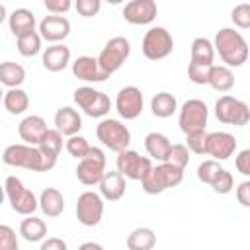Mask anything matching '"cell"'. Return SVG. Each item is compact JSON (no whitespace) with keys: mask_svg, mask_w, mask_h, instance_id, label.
I'll return each mask as SVG.
<instances>
[{"mask_svg":"<svg viewBox=\"0 0 250 250\" xmlns=\"http://www.w3.org/2000/svg\"><path fill=\"white\" fill-rule=\"evenodd\" d=\"M2 162L14 168H25L31 172H49L55 168L57 160L43 154L39 146H31L25 143H14L8 145L2 152Z\"/></svg>","mask_w":250,"mask_h":250,"instance_id":"6da1fadb","label":"cell"},{"mask_svg":"<svg viewBox=\"0 0 250 250\" xmlns=\"http://www.w3.org/2000/svg\"><path fill=\"white\" fill-rule=\"evenodd\" d=\"M213 49H215V53H219L221 61L229 68L242 66L248 61V43H246L244 35L240 31H236L234 27H221L215 33Z\"/></svg>","mask_w":250,"mask_h":250,"instance_id":"7a4b0ae2","label":"cell"},{"mask_svg":"<svg viewBox=\"0 0 250 250\" xmlns=\"http://www.w3.org/2000/svg\"><path fill=\"white\" fill-rule=\"evenodd\" d=\"M184 180V170L176 168L168 162H158L148 170V174L141 180L143 191L148 195H158L170 188H176Z\"/></svg>","mask_w":250,"mask_h":250,"instance_id":"3957f363","label":"cell"},{"mask_svg":"<svg viewBox=\"0 0 250 250\" xmlns=\"http://www.w3.org/2000/svg\"><path fill=\"white\" fill-rule=\"evenodd\" d=\"M129 55H131V43H129V39L117 35V37H111L104 45V49L100 51V55L96 59H98L100 70L109 78L113 72H117L123 66V62L129 59Z\"/></svg>","mask_w":250,"mask_h":250,"instance_id":"277c9868","label":"cell"},{"mask_svg":"<svg viewBox=\"0 0 250 250\" xmlns=\"http://www.w3.org/2000/svg\"><path fill=\"white\" fill-rule=\"evenodd\" d=\"M96 137L105 148H109L113 152H121L125 148H129V143H131L129 127L125 123H121L119 119H111V117H104L98 123Z\"/></svg>","mask_w":250,"mask_h":250,"instance_id":"5b68a950","label":"cell"},{"mask_svg":"<svg viewBox=\"0 0 250 250\" xmlns=\"http://www.w3.org/2000/svg\"><path fill=\"white\" fill-rule=\"evenodd\" d=\"M4 193L6 199L10 201V207L23 217H29L35 213V209L39 207V201L35 197V193L31 189H27L23 186V182L16 176H8L4 182Z\"/></svg>","mask_w":250,"mask_h":250,"instance_id":"8992f818","label":"cell"},{"mask_svg":"<svg viewBox=\"0 0 250 250\" xmlns=\"http://www.w3.org/2000/svg\"><path fill=\"white\" fill-rule=\"evenodd\" d=\"M74 104L88 115V117H105L111 109V100L102 90H96L92 86H80L72 94Z\"/></svg>","mask_w":250,"mask_h":250,"instance_id":"52a82bcc","label":"cell"},{"mask_svg":"<svg viewBox=\"0 0 250 250\" xmlns=\"http://www.w3.org/2000/svg\"><path fill=\"white\" fill-rule=\"evenodd\" d=\"M207 119H209L207 104H205L203 100L191 98V100L184 102V105L180 107L178 125H180V129H182L184 135H191V133L205 131Z\"/></svg>","mask_w":250,"mask_h":250,"instance_id":"ba28073f","label":"cell"},{"mask_svg":"<svg viewBox=\"0 0 250 250\" xmlns=\"http://www.w3.org/2000/svg\"><path fill=\"white\" fill-rule=\"evenodd\" d=\"M105 164H107V158L104 150L98 146H90L88 154L82 160H78V166H76L78 182L84 186H98L105 174Z\"/></svg>","mask_w":250,"mask_h":250,"instance_id":"9c48e42d","label":"cell"},{"mask_svg":"<svg viewBox=\"0 0 250 250\" xmlns=\"http://www.w3.org/2000/svg\"><path fill=\"white\" fill-rule=\"evenodd\" d=\"M141 49H143V55L148 59V61H160V59H166L172 49H174V39H172V33L162 27V25H156V27H150L145 37H143V43H141Z\"/></svg>","mask_w":250,"mask_h":250,"instance_id":"30bf717a","label":"cell"},{"mask_svg":"<svg viewBox=\"0 0 250 250\" xmlns=\"http://www.w3.org/2000/svg\"><path fill=\"white\" fill-rule=\"evenodd\" d=\"M215 115L221 123L242 127L250 121V107L246 102L225 94L215 102Z\"/></svg>","mask_w":250,"mask_h":250,"instance_id":"8fae6325","label":"cell"},{"mask_svg":"<svg viewBox=\"0 0 250 250\" xmlns=\"http://www.w3.org/2000/svg\"><path fill=\"white\" fill-rule=\"evenodd\" d=\"M115 166H117V172H119L125 180L141 182V180L148 174V170L152 168V160H150L148 156H141L137 150L125 148V150L117 152Z\"/></svg>","mask_w":250,"mask_h":250,"instance_id":"7c38bea8","label":"cell"},{"mask_svg":"<svg viewBox=\"0 0 250 250\" xmlns=\"http://www.w3.org/2000/svg\"><path fill=\"white\" fill-rule=\"evenodd\" d=\"M76 219L80 225L84 227H96L100 225L102 217H104V199L100 193L88 189L82 191L76 199Z\"/></svg>","mask_w":250,"mask_h":250,"instance_id":"4fadbf2b","label":"cell"},{"mask_svg":"<svg viewBox=\"0 0 250 250\" xmlns=\"http://www.w3.org/2000/svg\"><path fill=\"white\" fill-rule=\"evenodd\" d=\"M143 107H145V98L137 86H125L117 92L115 109H117L119 117H123L125 121L137 119L143 113Z\"/></svg>","mask_w":250,"mask_h":250,"instance_id":"5bb4252c","label":"cell"},{"mask_svg":"<svg viewBox=\"0 0 250 250\" xmlns=\"http://www.w3.org/2000/svg\"><path fill=\"white\" fill-rule=\"evenodd\" d=\"M236 150V139L234 135L227 133V131H213L207 133V141H205V156H211V160L223 162L227 158H230Z\"/></svg>","mask_w":250,"mask_h":250,"instance_id":"9a60e30c","label":"cell"},{"mask_svg":"<svg viewBox=\"0 0 250 250\" xmlns=\"http://www.w3.org/2000/svg\"><path fill=\"white\" fill-rule=\"evenodd\" d=\"M158 14V6L154 0H131L123 6V20L133 25L152 23Z\"/></svg>","mask_w":250,"mask_h":250,"instance_id":"2e32d148","label":"cell"},{"mask_svg":"<svg viewBox=\"0 0 250 250\" xmlns=\"http://www.w3.org/2000/svg\"><path fill=\"white\" fill-rule=\"evenodd\" d=\"M39 37L49 41L51 45L55 43H61L62 39H66L70 35V21L64 18V16H45L41 21H39V29H37Z\"/></svg>","mask_w":250,"mask_h":250,"instance_id":"e0dca14e","label":"cell"},{"mask_svg":"<svg viewBox=\"0 0 250 250\" xmlns=\"http://www.w3.org/2000/svg\"><path fill=\"white\" fill-rule=\"evenodd\" d=\"M47 121L41 115H27L20 121L18 125V135L25 145L37 146L39 141L43 139V135L47 133Z\"/></svg>","mask_w":250,"mask_h":250,"instance_id":"ac0fdd59","label":"cell"},{"mask_svg":"<svg viewBox=\"0 0 250 250\" xmlns=\"http://www.w3.org/2000/svg\"><path fill=\"white\" fill-rule=\"evenodd\" d=\"M72 74L78 78V80H84V82H104L107 76L100 70V64H98V59L96 57H90V55H82L78 59H74L72 62Z\"/></svg>","mask_w":250,"mask_h":250,"instance_id":"d6986e66","label":"cell"},{"mask_svg":"<svg viewBox=\"0 0 250 250\" xmlns=\"http://www.w3.org/2000/svg\"><path fill=\"white\" fill-rule=\"evenodd\" d=\"M41 64L49 72H61L70 64V49L62 43L49 45L41 55Z\"/></svg>","mask_w":250,"mask_h":250,"instance_id":"ffe728a7","label":"cell"},{"mask_svg":"<svg viewBox=\"0 0 250 250\" xmlns=\"http://www.w3.org/2000/svg\"><path fill=\"white\" fill-rule=\"evenodd\" d=\"M55 129L61 135H64V137L78 135L80 129H82V117H80V113L74 107H70V105L59 107L57 113H55Z\"/></svg>","mask_w":250,"mask_h":250,"instance_id":"44dd1931","label":"cell"},{"mask_svg":"<svg viewBox=\"0 0 250 250\" xmlns=\"http://www.w3.org/2000/svg\"><path fill=\"white\" fill-rule=\"evenodd\" d=\"M98 186H100L102 199H107V201H119L125 195V188H127L125 178L117 170L115 172H105Z\"/></svg>","mask_w":250,"mask_h":250,"instance_id":"7402d4cb","label":"cell"},{"mask_svg":"<svg viewBox=\"0 0 250 250\" xmlns=\"http://www.w3.org/2000/svg\"><path fill=\"white\" fill-rule=\"evenodd\" d=\"M8 27L16 37H21L29 31H35V14L27 8H16L8 16Z\"/></svg>","mask_w":250,"mask_h":250,"instance_id":"603a6c76","label":"cell"},{"mask_svg":"<svg viewBox=\"0 0 250 250\" xmlns=\"http://www.w3.org/2000/svg\"><path fill=\"white\" fill-rule=\"evenodd\" d=\"M170 146H172V143L164 133L152 131V133H148L145 137V148L148 152V158H154L158 162H166Z\"/></svg>","mask_w":250,"mask_h":250,"instance_id":"cb8c5ba5","label":"cell"},{"mask_svg":"<svg viewBox=\"0 0 250 250\" xmlns=\"http://www.w3.org/2000/svg\"><path fill=\"white\" fill-rule=\"evenodd\" d=\"M37 201H39V209L47 217H59L64 211V197L57 188H45Z\"/></svg>","mask_w":250,"mask_h":250,"instance_id":"d4e9b609","label":"cell"},{"mask_svg":"<svg viewBox=\"0 0 250 250\" xmlns=\"http://www.w3.org/2000/svg\"><path fill=\"white\" fill-rule=\"evenodd\" d=\"M189 62L193 64H203V66H211L215 61V49H213V41H209L207 37H195L191 41V49H189Z\"/></svg>","mask_w":250,"mask_h":250,"instance_id":"484cf974","label":"cell"},{"mask_svg":"<svg viewBox=\"0 0 250 250\" xmlns=\"http://www.w3.org/2000/svg\"><path fill=\"white\" fill-rule=\"evenodd\" d=\"M207 84L217 92H229L234 86V72L225 64H211Z\"/></svg>","mask_w":250,"mask_h":250,"instance_id":"4316f807","label":"cell"},{"mask_svg":"<svg viewBox=\"0 0 250 250\" xmlns=\"http://www.w3.org/2000/svg\"><path fill=\"white\" fill-rule=\"evenodd\" d=\"M150 111L154 117H160V119H166V117H172L176 111H178V100L174 94L170 92H158L152 96L150 100Z\"/></svg>","mask_w":250,"mask_h":250,"instance_id":"83f0119b","label":"cell"},{"mask_svg":"<svg viewBox=\"0 0 250 250\" xmlns=\"http://www.w3.org/2000/svg\"><path fill=\"white\" fill-rule=\"evenodd\" d=\"M25 82V68L20 62L14 61H4L0 62V84L10 88H21Z\"/></svg>","mask_w":250,"mask_h":250,"instance_id":"f1b7e54d","label":"cell"},{"mask_svg":"<svg viewBox=\"0 0 250 250\" xmlns=\"http://www.w3.org/2000/svg\"><path fill=\"white\" fill-rule=\"evenodd\" d=\"M156 246V232L150 227H137L127 236V250H152Z\"/></svg>","mask_w":250,"mask_h":250,"instance_id":"f546056e","label":"cell"},{"mask_svg":"<svg viewBox=\"0 0 250 250\" xmlns=\"http://www.w3.org/2000/svg\"><path fill=\"white\" fill-rule=\"evenodd\" d=\"M2 105L10 115H21L29 107V96L23 88H10L8 92H4Z\"/></svg>","mask_w":250,"mask_h":250,"instance_id":"4dcf8cb0","label":"cell"},{"mask_svg":"<svg viewBox=\"0 0 250 250\" xmlns=\"http://www.w3.org/2000/svg\"><path fill=\"white\" fill-rule=\"evenodd\" d=\"M20 234L23 240L27 242H41L45 236H47V225L43 219L35 217V215H29L21 221L20 225Z\"/></svg>","mask_w":250,"mask_h":250,"instance_id":"1f68e13d","label":"cell"},{"mask_svg":"<svg viewBox=\"0 0 250 250\" xmlns=\"http://www.w3.org/2000/svg\"><path fill=\"white\" fill-rule=\"evenodd\" d=\"M39 150L55 160H59V154L62 150V135L57 129H47V133L43 135V139L39 141Z\"/></svg>","mask_w":250,"mask_h":250,"instance_id":"d6a6232c","label":"cell"},{"mask_svg":"<svg viewBox=\"0 0 250 250\" xmlns=\"http://www.w3.org/2000/svg\"><path fill=\"white\" fill-rule=\"evenodd\" d=\"M41 37L37 31H29L21 37H18V53L21 57H35L41 51Z\"/></svg>","mask_w":250,"mask_h":250,"instance_id":"836d02e7","label":"cell"},{"mask_svg":"<svg viewBox=\"0 0 250 250\" xmlns=\"http://www.w3.org/2000/svg\"><path fill=\"white\" fill-rule=\"evenodd\" d=\"M189 154H191V152L188 150V146H186V145L176 143V145H172V146H170L166 162H168V164H172V166H176V168L186 170V166L189 164Z\"/></svg>","mask_w":250,"mask_h":250,"instance_id":"e575fe53","label":"cell"},{"mask_svg":"<svg viewBox=\"0 0 250 250\" xmlns=\"http://www.w3.org/2000/svg\"><path fill=\"white\" fill-rule=\"evenodd\" d=\"M64 146H66V152H68L70 156H74L76 160H82V158L88 154V150H90V143H88L82 135H72V137H68L66 143H64Z\"/></svg>","mask_w":250,"mask_h":250,"instance_id":"d590c367","label":"cell"},{"mask_svg":"<svg viewBox=\"0 0 250 250\" xmlns=\"http://www.w3.org/2000/svg\"><path fill=\"white\" fill-rule=\"evenodd\" d=\"M221 170H223V166H221L217 160L207 158V160H203V162L197 166V180L203 182V184H207V186H211L213 180L217 178V174H219Z\"/></svg>","mask_w":250,"mask_h":250,"instance_id":"8d00e7d4","label":"cell"},{"mask_svg":"<svg viewBox=\"0 0 250 250\" xmlns=\"http://www.w3.org/2000/svg\"><path fill=\"white\" fill-rule=\"evenodd\" d=\"M211 188H213V191H215V193H221V195L229 193V191L234 188V178H232V174H230L229 170H225V168H223V170L217 174V178L213 180Z\"/></svg>","mask_w":250,"mask_h":250,"instance_id":"74e56055","label":"cell"},{"mask_svg":"<svg viewBox=\"0 0 250 250\" xmlns=\"http://www.w3.org/2000/svg\"><path fill=\"white\" fill-rule=\"evenodd\" d=\"M230 20L234 21L236 27H240V29H248V27H250V4L244 2V4L234 6L232 12H230Z\"/></svg>","mask_w":250,"mask_h":250,"instance_id":"f35d334b","label":"cell"},{"mask_svg":"<svg viewBox=\"0 0 250 250\" xmlns=\"http://www.w3.org/2000/svg\"><path fill=\"white\" fill-rule=\"evenodd\" d=\"M0 250H20L18 234L10 225H0Z\"/></svg>","mask_w":250,"mask_h":250,"instance_id":"ab89813d","label":"cell"},{"mask_svg":"<svg viewBox=\"0 0 250 250\" xmlns=\"http://www.w3.org/2000/svg\"><path fill=\"white\" fill-rule=\"evenodd\" d=\"M205 141H207V131L186 135V146L193 154H203L205 156Z\"/></svg>","mask_w":250,"mask_h":250,"instance_id":"60d3db41","label":"cell"},{"mask_svg":"<svg viewBox=\"0 0 250 250\" xmlns=\"http://www.w3.org/2000/svg\"><path fill=\"white\" fill-rule=\"evenodd\" d=\"M209 68L211 66H203V64H193L189 62L188 64V78L193 82V84H207V76H209Z\"/></svg>","mask_w":250,"mask_h":250,"instance_id":"b9f144b4","label":"cell"},{"mask_svg":"<svg viewBox=\"0 0 250 250\" xmlns=\"http://www.w3.org/2000/svg\"><path fill=\"white\" fill-rule=\"evenodd\" d=\"M74 8H76V12H78L82 18H92V16H96V14L100 12L102 2H100V0H78V2L74 4Z\"/></svg>","mask_w":250,"mask_h":250,"instance_id":"7bdbcfd3","label":"cell"},{"mask_svg":"<svg viewBox=\"0 0 250 250\" xmlns=\"http://www.w3.org/2000/svg\"><path fill=\"white\" fill-rule=\"evenodd\" d=\"M43 6H45V10H47L49 14H53V16H62V14H66V12L72 8V2H70V0H45Z\"/></svg>","mask_w":250,"mask_h":250,"instance_id":"ee69618b","label":"cell"},{"mask_svg":"<svg viewBox=\"0 0 250 250\" xmlns=\"http://www.w3.org/2000/svg\"><path fill=\"white\" fill-rule=\"evenodd\" d=\"M234 166H236V170H238L242 176H250V150H248V148H244V150H240V152L236 154Z\"/></svg>","mask_w":250,"mask_h":250,"instance_id":"f6af8a7d","label":"cell"},{"mask_svg":"<svg viewBox=\"0 0 250 250\" xmlns=\"http://www.w3.org/2000/svg\"><path fill=\"white\" fill-rule=\"evenodd\" d=\"M39 250H68L66 242L59 236H49V238H43L41 240V246Z\"/></svg>","mask_w":250,"mask_h":250,"instance_id":"bcb514c9","label":"cell"},{"mask_svg":"<svg viewBox=\"0 0 250 250\" xmlns=\"http://www.w3.org/2000/svg\"><path fill=\"white\" fill-rule=\"evenodd\" d=\"M236 199H238V203L242 207H250V182L248 180H244V182L238 184V188H236Z\"/></svg>","mask_w":250,"mask_h":250,"instance_id":"7dc6e473","label":"cell"},{"mask_svg":"<svg viewBox=\"0 0 250 250\" xmlns=\"http://www.w3.org/2000/svg\"><path fill=\"white\" fill-rule=\"evenodd\" d=\"M78 250H105L102 244H98V242H94V240H88V242H82L80 246H78Z\"/></svg>","mask_w":250,"mask_h":250,"instance_id":"c3c4849f","label":"cell"},{"mask_svg":"<svg viewBox=\"0 0 250 250\" xmlns=\"http://www.w3.org/2000/svg\"><path fill=\"white\" fill-rule=\"evenodd\" d=\"M4 20H8V12H6V6L0 4V23H2Z\"/></svg>","mask_w":250,"mask_h":250,"instance_id":"681fc988","label":"cell"},{"mask_svg":"<svg viewBox=\"0 0 250 250\" xmlns=\"http://www.w3.org/2000/svg\"><path fill=\"white\" fill-rule=\"evenodd\" d=\"M4 199H6V193H4V186L0 184V205L4 203Z\"/></svg>","mask_w":250,"mask_h":250,"instance_id":"f907efd6","label":"cell"},{"mask_svg":"<svg viewBox=\"0 0 250 250\" xmlns=\"http://www.w3.org/2000/svg\"><path fill=\"white\" fill-rule=\"evenodd\" d=\"M2 100H4V92H2V88H0V104H2Z\"/></svg>","mask_w":250,"mask_h":250,"instance_id":"816d5d0a","label":"cell"}]
</instances>
